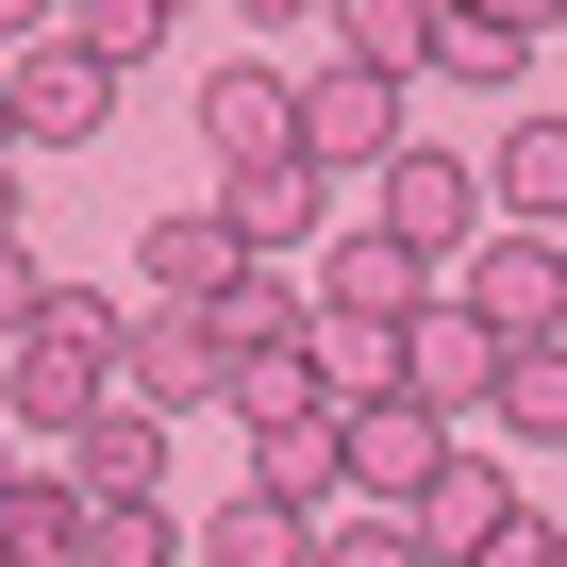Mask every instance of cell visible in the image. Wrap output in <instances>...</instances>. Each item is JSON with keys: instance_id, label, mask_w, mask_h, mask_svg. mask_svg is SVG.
I'll list each match as a JSON object with an SVG mask.
<instances>
[{"instance_id": "obj_1", "label": "cell", "mask_w": 567, "mask_h": 567, "mask_svg": "<svg viewBox=\"0 0 567 567\" xmlns=\"http://www.w3.org/2000/svg\"><path fill=\"white\" fill-rule=\"evenodd\" d=\"M101 401H117V301H101V284H51V301L0 334V417L68 451Z\"/></svg>"}, {"instance_id": "obj_2", "label": "cell", "mask_w": 567, "mask_h": 567, "mask_svg": "<svg viewBox=\"0 0 567 567\" xmlns=\"http://www.w3.org/2000/svg\"><path fill=\"white\" fill-rule=\"evenodd\" d=\"M451 301H467V318H484L501 351H517V334H567V234H550V217L484 234V250L451 267Z\"/></svg>"}, {"instance_id": "obj_3", "label": "cell", "mask_w": 567, "mask_h": 567, "mask_svg": "<svg viewBox=\"0 0 567 567\" xmlns=\"http://www.w3.org/2000/svg\"><path fill=\"white\" fill-rule=\"evenodd\" d=\"M101 117H117V68L68 51V34H34L18 68H0V134H18V151H68V134H101Z\"/></svg>"}, {"instance_id": "obj_4", "label": "cell", "mask_w": 567, "mask_h": 567, "mask_svg": "<svg viewBox=\"0 0 567 567\" xmlns=\"http://www.w3.org/2000/svg\"><path fill=\"white\" fill-rule=\"evenodd\" d=\"M368 184H384L368 217H384L401 250H467V217H484V167H467V151H434V134H401Z\"/></svg>"}, {"instance_id": "obj_5", "label": "cell", "mask_w": 567, "mask_h": 567, "mask_svg": "<svg viewBox=\"0 0 567 567\" xmlns=\"http://www.w3.org/2000/svg\"><path fill=\"white\" fill-rule=\"evenodd\" d=\"M117 384H134L151 417H184V401H217V384H234V351H217V318H200V301H151V318H117Z\"/></svg>"}, {"instance_id": "obj_6", "label": "cell", "mask_w": 567, "mask_h": 567, "mask_svg": "<svg viewBox=\"0 0 567 567\" xmlns=\"http://www.w3.org/2000/svg\"><path fill=\"white\" fill-rule=\"evenodd\" d=\"M334 434H351V484H368V501H417V484L451 467V401H417V384L334 401Z\"/></svg>"}, {"instance_id": "obj_7", "label": "cell", "mask_w": 567, "mask_h": 567, "mask_svg": "<svg viewBox=\"0 0 567 567\" xmlns=\"http://www.w3.org/2000/svg\"><path fill=\"white\" fill-rule=\"evenodd\" d=\"M434 301V250H401L384 217L368 234H318V318H417Z\"/></svg>"}, {"instance_id": "obj_8", "label": "cell", "mask_w": 567, "mask_h": 567, "mask_svg": "<svg viewBox=\"0 0 567 567\" xmlns=\"http://www.w3.org/2000/svg\"><path fill=\"white\" fill-rule=\"evenodd\" d=\"M200 151L217 167H267V151H301V84H284V68H200Z\"/></svg>"}, {"instance_id": "obj_9", "label": "cell", "mask_w": 567, "mask_h": 567, "mask_svg": "<svg viewBox=\"0 0 567 567\" xmlns=\"http://www.w3.org/2000/svg\"><path fill=\"white\" fill-rule=\"evenodd\" d=\"M301 151H318V167H384V151H401V84L334 51V68L301 84Z\"/></svg>"}, {"instance_id": "obj_10", "label": "cell", "mask_w": 567, "mask_h": 567, "mask_svg": "<svg viewBox=\"0 0 567 567\" xmlns=\"http://www.w3.org/2000/svg\"><path fill=\"white\" fill-rule=\"evenodd\" d=\"M318 200H334V167H318V151H267V167H217V217H234L250 250H318Z\"/></svg>"}, {"instance_id": "obj_11", "label": "cell", "mask_w": 567, "mask_h": 567, "mask_svg": "<svg viewBox=\"0 0 567 567\" xmlns=\"http://www.w3.org/2000/svg\"><path fill=\"white\" fill-rule=\"evenodd\" d=\"M134 250H151V301H234V284H250V234H234L217 200H184V217H151Z\"/></svg>"}, {"instance_id": "obj_12", "label": "cell", "mask_w": 567, "mask_h": 567, "mask_svg": "<svg viewBox=\"0 0 567 567\" xmlns=\"http://www.w3.org/2000/svg\"><path fill=\"white\" fill-rule=\"evenodd\" d=\"M68 484H84V501H151V484H167V417H151V401L117 384V401H101V417L68 434Z\"/></svg>"}, {"instance_id": "obj_13", "label": "cell", "mask_w": 567, "mask_h": 567, "mask_svg": "<svg viewBox=\"0 0 567 567\" xmlns=\"http://www.w3.org/2000/svg\"><path fill=\"white\" fill-rule=\"evenodd\" d=\"M200 567H318V501H284V484H234L200 517Z\"/></svg>"}, {"instance_id": "obj_14", "label": "cell", "mask_w": 567, "mask_h": 567, "mask_svg": "<svg viewBox=\"0 0 567 567\" xmlns=\"http://www.w3.org/2000/svg\"><path fill=\"white\" fill-rule=\"evenodd\" d=\"M401 384H417V401H484V384H501V334H484L467 301H417V318H401Z\"/></svg>"}, {"instance_id": "obj_15", "label": "cell", "mask_w": 567, "mask_h": 567, "mask_svg": "<svg viewBox=\"0 0 567 567\" xmlns=\"http://www.w3.org/2000/svg\"><path fill=\"white\" fill-rule=\"evenodd\" d=\"M250 484H284V501H334V484H351L334 401H284V417H250Z\"/></svg>"}, {"instance_id": "obj_16", "label": "cell", "mask_w": 567, "mask_h": 567, "mask_svg": "<svg viewBox=\"0 0 567 567\" xmlns=\"http://www.w3.org/2000/svg\"><path fill=\"white\" fill-rule=\"evenodd\" d=\"M0 567H84V484L68 467H0Z\"/></svg>"}, {"instance_id": "obj_17", "label": "cell", "mask_w": 567, "mask_h": 567, "mask_svg": "<svg viewBox=\"0 0 567 567\" xmlns=\"http://www.w3.org/2000/svg\"><path fill=\"white\" fill-rule=\"evenodd\" d=\"M401 517H417V534H434V567H451V550H467V534H501V517H517V484H501V467H484V451H451V467H434V484H417V501H401Z\"/></svg>"}, {"instance_id": "obj_18", "label": "cell", "mask_w": 567, "mask_h": 567, "mask_svg": "<svg viewBox=\"0 0 567 567\" xmlns=\"http://www.w3.org/2000/svg\"><path fill=\"white\" fill-rule=\"evenodd\" d=\"M484 200H501V217H567V117H501Z\"/></svg>"}, {"instance_id": "obj_19", "label": "cell", "mask_w": 567, "mask_h": 567, "mask_svg": "<svg viewBox=\"0 0 567 567\" xmlns=\"http://www.w3.org/2000/svg\"><path fill=\"white\" fill-rule=\"evenodd\" d=\"M334 51L384 68V84H417L434 68V0H334Z\"/></svg>"}, {"instance_id": "obj_20", "label": "cell", "mask_w": 567, "mask_h": 567, "mask_svg": "<svg viewBox=\"0 0 567 567\" xmlns=\"http://www.w3.org/2000/svg\"><path fill=\"white\" fill-rule=\"evenodd\" d=\"M517 18H501V0H434V84H517Z\"/></svg>"}, {"instance_id": "obj_21", "label": "cell", "mask_w": 567, "mask_h": 567, "mask_svg": "<svg viewBox=\"0 0 567 567\" xmlns=\"http://www.w3.org/2000/svg\"><path fill=\"white\" fill-rule=\"evenodd\" d=\"M484 417H501V434H567V334H517L501 384H484Z\"/></svg>"}, {"instance_id": "obj_22", "label": "cell", "mask_w": 567, "mask_h": 567, "mask_svg": "<svg viewBox=\"0 0 567 567\" xmlns=\"http://www.w3.org/2000/svg\"><path fill=\"white\" fill-rule=\"evenodd\" d=\"M200 318H217V351H234V368H250V351H301V334H318V301H301V284H267V267L234 284V301H200Z\"/></svg>"}, {"instance_id": "obj_23", "label": "cell", "mask_w": 567, "mask_h": 567, "mask_svg": "<svg viewBox=\"0 0 567 567\" xmlns=\"http://www.w3.org/2000/svg\"><path fill=\"white\" fill-rule=\"evenodd\" d=\"M401 384V318H318V401H384Z\"/></svg>"}, {"instance_id": "obj_24", "label": "cell", "mask_w": 567, "mask_h": 567, "mask_svg": "<svg viewBox=\"0 0 567 567\" xmlns=\"http://www.w3.org/2000/svg\"><path fill=\"white\" fill-rule=\"evenodd\" d=\"M167 550H184L167 484H151V501H84V567H167Z\"/></svg>"}, {"instance_id": "obj_25", "label": "cell", "mask_w": 567, "mask_h": 567, "mask_svg": "<svg viewBox=\"0 0 567 567\" xmlns=\"http://www.w3.org/2000/svg\"><path fill=\"white\" fill-rule=\"evenodd\" d=\"M68 51H101V68H151V51H167V0H68Z\"/></svg>"}, {"instance_id": "obj_26", "label": "cell", "mask_w": 567, "mask_h": 567, "mask_svg": "<svg viewBox=\"0 0 567 567\" xmlns=\"http://www.w3.org/2000/svg\"><path fill=\"white\" fill-rule=\"evenodd\" d=\"M318 567H434V534L384 501V517H318Z\"/></svg>"}, {"instance_id": "obj_27", "label": "cell", "mask_w": 567, "mask_h": 567, "mask_svg": "<svg viewBox=\"0 0 567 567\" xmlns=\"http://www.w3.org/2000/svg\"><path fill=\"white\" fill-rule=\"evenodd\" d=\"M451 567H567V534H550V517H534V501H517V517H501V534H467V550H451Z\"/></svg>"}, {"instance_id": "obj_28", "label": "cell", "mask_w": 567, "mask_h": 567, "mask_svg": "<svg viewBox=\"0 0 567 567\" xmlns=\"http://www.w3.org/2000/svg\"><path fill=\"white\" fill-rule=\"evenodd\" d=\"M34 301H51V284H34V250H18V234H0V334H18Z\"/></svg>"}, {"instance_id": "obj_29", "label": "cell", "mask_w": 567, "mask_h": 567, "mask_svg": "<svg viewBox=\"0 0 567 567\" xmlns=\"http://www.w3.org/2000/svg\"><path fill=\"white\" fill-rule=\"evenodd\" d=\"M34 34H68V0H0V51H34Z\"/></svg>"}, {"instance_id": "obj_30", "label": "cell", "mask_w": 567, "mask_h": 567, "mask_svg": "<svg viewBox=\"0 0 567 567\" xmlns=\"http://www.w3.org/2000/svg\"><path fill=\"white\" fill-rule=\"evenodd\" d=\"M234 18H250V34H301V18H334V0H234Z\"/></svg>"}, {"instance_id": "obj_31", "label": "cell", "mask_w": 567, "mask_h": 567, "mask_svg": "<svg viewBox=\"0 0 567 567\" xmlns=\"http://www.w3.org/2000/svg\"><path fill=\"white\" fill-rule=\"evenodd\" d=\"M501 18H517V34H550V18H567V0H501Z\"/></svg>"}, {"instance_id": "obj_32", "label": "cell", "mask_w": 567, "mask_h": 567, "mask_svg": "<svg viewBox=\"0 0 567 567\" xmlns=\"http://www.w3.org/2000/svg\"><path fill=\"white\" fill-rule=\"evenodd\" d=\"M0 234H18V167H0Z\"/></svg>"}, {"instance_id": "obj_33", "label": "cell", "mask_w": 567, "mask_h": 567, "mask_svg": "<svg viewBox=\"0 0 567 567\" xmlns=\"http://www.w3.org/2000/svg\"><path fill=\"white\" fill-rule=\"evenodd\" d=\"M0 151H18V134H0Z\"/></svg>"}]
</instances>
